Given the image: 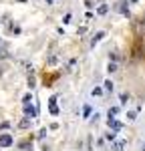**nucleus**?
Masks as SVG:
<instances>
[{"mask_svg":"<svg viewBox=\"0 0 145 151\" xmlns=\"http://www.w3.org/2000/svg\"><path fill=\"white\" fill-rule=\"evenodd\" d=\"M12 143H14V139H12L10 133H2L0 135V147H10Z\"/></svg>","mask_w":145,"mask_h":151,"instance_id":"obj_1","label":"nucleus"},{"mask_svg":"<svg viewBox=\"0 0 145 151\" xmlns=\"http://www.w3.org/2000/svg\"><path fill=\"white\" fill-rule=\"evenodd\" d=\"M48 109L52 115H59V107H57V97H50L48 99Z\"/></svg>","mask_w":145,"mask_h":151,"instance_id":"obj_2","label":"nucleus"},{"mask_svg":"<svg viewBox=\"0 0 145 151\" xmlns=\"http://www.w3.org/2000/svg\"><path fill=\"white\" fill-rule=\"evenodd\" d=\"M24 115H26V117H36L38 113H36V109L30 103H24Z\"/></svg>","mask_w":145,"mask_h":151,"instance_id":"obj_3","label":"nucleus"},{"mask_svg":"<svg viewBox=\"0 0 145 151\" xmlns=\"http://www.w3.org/2000/svg\"><path fill=\"white\" fill-rule=\"evenodd\" d=\"M109 127L113 129V131H121V127H123V125H121L119 121H115L113 117H109Z\"/></svg>","mask_w":145,"mask_h":151,"instance_id":"obj_4","label":"nucleus"},{"mask_svg":"<svg viewBox=\"0 0 145 151\" xmlns=\"http://www.w3.org/2000/svg\"><path fill=\"white\" fill-rule=\"evenodd\" d=\"M103 38H105V32H97V35L93 36V40H91V45L95 47L97 42H99V40H103Z\"/></svg>","mask_w":145,"mask_h":151,"instance_id":"obj_5","label":"nucleus"},{"mask_svg":"<svg viewBox=\"0 0 145 151\" xmlns=\"http://www.w3.org/2000/svg\"><path fill=\"white\" fill-rule=\"evenodd\" d=\"M127 145V141H123V139H119V141H115V145H113V149H117V151H121L123 147Z\"/></svg>","mask_w":145,"mask_h":151,"instance_id":"obj_6","label":"nucleus"},{"mask_svg":"<svg viewBox=\"0 0 145 151\" xmlns=\"http://www.w3.org/2000/svg\"><path fill=\"white\" fill-rule=\"evenodd\" d=\"M30 125H32V121H30V117H28V119H24V121H20V125H18V127H22V129H28Z\"/></svg>","mask_w":145,"mask_h":151,"instance_id":"obj_7","label":"nucleus"},{"mask_svg":"<svg viewBox=\"0 0 145 151\" xmlns=\"http://www.w3.org/2000/svg\"><path fill=\"white\" fill-rule=\"evenodd\" d=\"M107 10H109V6H107V4H101L97 12H99V14H107Z\"/></svg>","mask_w":145,"mask_h":151,"instance_id":"obj_8","label":"nucleus"},{"mask_svg":"<svg viewBox=\"0 0 145 151\" xmlns=\"http://www.w3.org/2000/svg\"><path fill=\"white\" fill-rule=\"evenodd\" d=\"M107 70H109V73H115V70H117V65H115V63H109Z\"/></svg>","mask_w":145,"mask_h":151,"instance_id":"obj_9","label":"nucleus"},{"mask_svg":"<svg viewBox=\"0 0 145 151\" xmlns=\"http://www.w3.org/2000/svg\"><path fill=\"white\" fill-rule=\"evenodd\" d=\"M105 91H109V93L113 91V83L111 81H105Z\"/></svg>","mask_w":145,"mask_h":151,"instance_id":"obj_10","label":"nucleus"},{"mask_svg":"<svg viewBox=\"0 0 145 151\" xmlns=\"http://www.w3.org/2000/svg\"><path fill=\"white\" fill-rule=\"evenodd\" d=\"M127 119H129V121H135V119H137V113L129 111V113H127Z\"/></svg>","mask_w":145,"mask_h":151,"instance_id":"obj_11","label":"nucleus"},{"mask_svg":"<svg viewBox=\"0 0 145 151\" xmlns=\"http://www.w3.org/2000/svg\"><path fill=\"white\" fill-rule=\"evenodd\" d=\"M47 63H48V65H57V57H55V55H52V57H48Z\"/></svg>","mask_w":145,"mask_h":151,"instance_id":"obj_12","label":"nucleus"},{"mask_svg":"<svg viewBox=\"0 0 145 151\" xmlns=\"http://www.w3.org/2000/svg\"><path fill=\"white\" fill-rule=\"evenodd\" d=\"M115 113H119V107H113V109H109V117L115 115Z\"/></svg>","mask_w":145,"mask_h":151,"instance_id":"obj_13","label":"nucleus"},{"mask_svg":"<svg viewBox=\"0 0 145 151\" xmlns=\"http://www.w3.org/2000/svg\"><path fill=\"white\" fill-rule=\"evenodd\" d=\"M127 101H129V95H121V103L125 105V103H127Z\"/></svg>","mask_w":145,"mask_h":151,"instance_id":"obj_14","label":"nucleus"},{"mask_svg":"<svg viewBox=\"0 0 145 151\" xmlns=\"http://www.w3.org/2000/svg\"><path fill=\"white\" fill-rule=\"evenodd\" d=\"M30 101H32V95H26V97H24V101H22V103H30Z\"/></svg>","mask_w":145,"mask_h":151,"instance_id":"obj_15","label":"nucleus"},{"mask_svg":"<svg viewBox=\"0 0 145 151\" xmlns=\"http://www.w3.org/2000/svg\"><path fill=\"white\" fill-rule=\"evenodd\" d=\"M20 147H22V149H28V147H30V143H28V141H24V143H20Z\"/></svg>","mask_w":145,"mask_h":151,"instance_id":"obj_16","label":"nucleus"},{"mask_svg":"<svg viewBox=\"0 0 145 151\" xmlns=\"http://www.w3.org/2000/svg\"><path fill=\"white\" fill-rule=\"evenodd\" d=\"M107 139H111V141L115 139V131H111V133H107Z\"/></svg>","mask_w":145,"mask_h":151,"instance_id":"obj_17","label":"nucleus"},{"mask_svg":"<svg viewBox=\"0 0 145 151\" xmlns=\"http://www.w3.org/2000/svg\"><path fill=\"white\" fill-rule=\"evenodd\" d=\"M101 93H103V91H101L99 87H95V89H93V95H101Z\"/></svg>","mask_w":145,"mask_h":151,"instance_id":"obj_18","label":"nucleus"},{"mask_svg":"<svg viewBox=\"0 0 145 151\" xmlns=\"http://www.w3.org/2000/svg\"><path fill=\"white\" fill-rule=\"evenodd\" d=\"M0 129H8V123H6V121H2V123H0Z\"/></svg>","mask_w":145,"mask_h":151,"instance_id":"obj_19","label":"nucleus"},{"mask_svg":"<svg viewBox=\"0 0 145 151\" xmlns=\"http://www.w3.org/2000/svg\"><path fill=\"white\" fill-rule=\"evenodd\" d=\"M16 2H26V0H16Z\"/></svg>","mask_w":145,"mask_h":151,"instance_id":"obj_20","label":"nucleus"},{"mask_svg":"<svg viewBox=\"0 0 145 151\" xmlns=\"http://www.w3.org/2000/svg\"><path fill=\"white\" fill-rule=\"evenodd\" d=\"M131 2H137V0H131Z\"/></svg>","mask_w":145,"mask_h":151,"instance_id":"obj_21","label":"nucleus"},{"mask_svg":"<svg viewBox=\"0 0 145 151\" xmlns=\"http://www.w3.org/2000/svg\"><path fill=\"white\" fill-rule=\"evenodd\" d=\"M143 149H145V145H143Z\"/></svg>","mask_w":145,"mask_h":151,"instance_id":"obj_22","label":"nucleus"}]
</instances>
